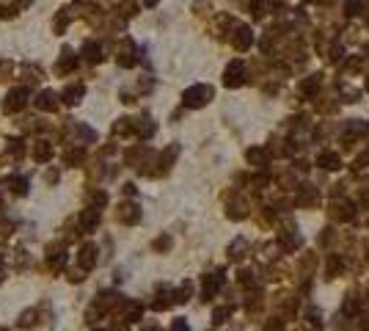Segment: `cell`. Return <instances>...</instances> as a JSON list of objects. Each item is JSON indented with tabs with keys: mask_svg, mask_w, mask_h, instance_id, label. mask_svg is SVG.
<instances>
[{
	"mask_svg": "<svg viewBox=\"0 0 369 331\" xmlns=\"http://www.w3.org/2000/svg\"><path fill=\"white\" fill-rule=\"evenodd\" d=\"M138 133H141L143 138H149V136H152V133H154V124H152V119H149V116H143V119H141V124H138Z\"/></svg>",
	"mask_w": 369,
	"mask_h": 331,
	"instance_id": "18",
	"label": "cell"
},
{
	"mask_svg": "<svg viewBox=\"0 0 369 331\" xmlns=\"http://www.w3.org/2000/svg\"><path fill=\"white\" fill-rule=\"evenodd\" d=\"M320 201V196H317V191H314L311 185H303L300 188V193H298V205H303V207H314Z\"/></svg>",
	"mask_w": 369,
	"mask_h": 331,
	"instance_id": "5",
	"label": "cell"
},
{
	"mask_svg": "<svg viewBox=\"0 0 369 331\" xmlns=\"http://www.w3.org/2000/svg\"><path fill=\"white\" fill-rule=\"evenodd\" d=\"M350 215H353V207L347 205V201H333V207H331V218L345 221V218H350Z\"/></svg>",
	"mask_w": 369,
	"mask_h": 331,
	"instance_id": "8",
	"label": "cell"
},
{
	"mask_svg": "<svg viewBox=\"0 0 369 331\" xmlns=\"http://www.w3.org/2000/svg\"><path fill=\"white\" fill-rule=\"evenodd\" d=\"M143 6H157V0H143Z\"/></svg>",
	"mask_w": 369,
	"mask_h": 331,
	"instance_id": "25",
	"label": "cell"
},
{
	"mask_svg": "<svg viewBox=\"0 0 369 331\" xmlns=\"http://www.w3.org/2000/svg\"><path fill=\"white\" fill-rule=\"evenodd\" d=\"M66 25H69V14H66V9H64V11L56 17V33H64Z\"/></svg>",
	"mask_w": 369,
	"mask_h": 331,
	"instance_id": "19",
	"label": "cell"
},
{
	"mask_svg": "<svg viewBox=\"0 0 369 331\" xmlns=\"http://www.w3.org/2000/svg\"><path fill=\"white\" fill-rule=\"evenodd\" d=\"M25 99H28V91H25V89H14L9 97H6V111H17V108H22Z\"/></svg>",
	"mask_w": 369,
	"mask_h": 331,
	"instance_id": "4",
	"label": "cell"
},
{
	"mask_svg": "<svg viewBox=\"0 0 369 331\" xmlns=\"http://www.w3.org/2000/svg\"><path fill=\"white\" fill-rule=\"evenodd\" d=\"M361 14V0H345V17H358Z\"/></svg>",
	"mask_w": 369,
	"mask_h": 331,
	"instance_id": "17",
	"label": "cell"
},
{
	"mask_svg": "<svg viewBox=\"0 0 369 331\" xmlns=\"http://www.w3.org/2000/svg\"><path fill=\"white\" fill-rule=\"evenodd\" d=\"M215 97V91H213V86H204V83H199V86H190L188 91L182 94V103L188 105V108H204L209 103V99Z\"/></svg>",
	"mask_w": 369,
	"mask_h": 331,
	"instance_id": "1",
	"label": "cell"
},
{
	"mask_svg": "<svg viewBox=\"0 0 369 331\" xmlns=\"http://www.w3.org/2000/svg\"><path fill=\"white\" fill-rule=\"evenodd\" d=\"M72 66H74V53L64 50V53H61V61H58V72H69Z\"/></svg>",
	"mask_w": 369,
	"mask_h": 331,
	"instance_id": "14",
	"label": "cell"
},
{
	"mask_svg": "<svg viewBox=\"0 0 369 331\" xmlns=\"http://www.w3.org/2000/svg\"><path fill=\"white\" fill-rule=\"evenodd\" d=\"M80 97H83V86H69V89L64 91V99L66 103H80Z\"/></svg>",
	"mask_w": 369,
	"mask_h": 331,
	"instance_id": "16",
	"label": "cell"
},
{
	"mask_svg": "<svg viewBox=\"0 0 369 331\" xmlns=\"http://www.w3.org/2000/svg\"><path fill=\"white\" fill-rule=\"evenodd\" d=\"M223 285V276L221 273H213V276H207V279H204V301L207 298H213L215 295V290Z\"/></svg>",
	"mask_w": 369,
	"mask_h": 331,
	"instance_id": "7",
	"label": "cell"
},
{
	"mask_svg": "<svg viewBox=\"0 0 369 331\" xmlns=\"http://www.w3.org/2000/svg\"><path fill=\"white\" fill-rule=\"evenodd\" d=\"M119 218H121V221H127V224H133V221H138V218H141V213H138V207H135V205H127V207H121Z\"/></svg>",
	"mask_w": 369,
	"mask_h": 331,
	"instance_id": "13",
	"label": "cell"
},
{
	"mask_svg": "<svg viewBox=\"0 0 369 331\" xmlns=\"http://www.w3.org/2000/svg\"><path fill=\"white\" fill-rule=\"evenodd\" d=\"M355 166H358V168H361V166H369V149H364V152L358 155V160H355Z\"/></svg>",
	"mask_w": 369,
	"mask_h": 331,
	"instance_id": "23",
	"label": "cell"
},
{
	"mask_svg": "<svg viewBox=\"0 0 369 331\" xmlns=\"http://www.w3.org/2000/svg\"><path fill=\"white\" fill-rule=\"evenodd\" d=\"M306 3H311V0H306Z\"/></svg>",
	"mask_w": 369,
	"mask_h": 331,
	"instance_id": "29",
	"label": "cell"
},
{
	"mask_svg": "<svg viewBox=\"0 0 369 331\" xmlns=\"http://www.w3.org/2000/svg\"><path fill=\"white\" fill-rule=\"evenodd\" d=\"M171 331H188V323H184V320H174V326H171Z\"/></svg>",
	"mask_w": 369,
	"mask_h": 331,
	"instance_id": "24",
	"label": "cell"
},
{
	"mask_svg": "<svg viewBox=\"0 0 369 331\" xmlns=\"http://www.w3.org/2000/svg\"><path fill=\"white\" fill-rule=\"evenodd\" d=\"M245 158H248V163H254L259 168L268 166V152H265V149H248V152H245Z\"/></svg>",
	"mask_w": 369,
	"mask_h": 331,
	"instance_id": "10",
	"label": "cell"
},
{
	"mask_svg": "<svg viewBox=\"0 0 369 331\" xmlns=\"http://www.w3.org/2000/svg\"><path fill=\"white\" fill-rule=\"evenodd\" d=\"M176 155H179V146H168V149H166V155H163V158H160V166H163V171H168V168H171V163H174V158H176Z\"/></svg>",
	"mask_w": 369,
	"mask_h": 331,
	"instance_id": "15",
	"label": "cell"
},
{
	"mask_svg": "<svg viewBox=\"0 0 369 331\" xmlns=\"http://www.w3.org/2000/svg\"><path fill=\"white\" fill-rule=\"evenodd\" d=\"M223 83L229 86V89H237V86L245 83V64L243 61H231L226 66V72H223Z\"/></svg>",
	"mask_w": 369,
	"mask_h": 331,
	"instance_id": "2",
	"label": "cell"
},
{
	"mask_svg": "<svg viewBox=\"0 0 369 331\" xmlns=\"http://www.w3.org/2000/svg\"><path fill=\"white\" fill-rule=\"evenodd\" d=\"M143 331H157V326H146V328H143Z\"/></svg>",
	"mask_w": 369,
	"mask_h": 331,
	"instance_id": "26",
	"label": "cell"
},
{
	"mask_svg": "<svg viewBox=\"0 0 369 331\" xmlns=\"http://www.w3.org/2000/svg\"><path fill=\"white\" fill-rule=\"evenodd\" d=\"M229 315H231V307H221V309H215L213 320H215V323H223V320H226Z\"/></svg>",
	"mask_w": 369,
	"mask_h": 331,
	"instance_id": "20",
	"label": "cell"
},
{
	"mask_svg": "<svg viewBox=\"0 0 369 331\" xmlns=\"http://www.w3.org/2000/svg\"><path fill=\"white\" fill-rule=\"evenodd\" d=\"M320 83H323V75H309L303 83H300V91H303V94H314L320 89Z\"/></svg>",
	"mask_w": 369,
	"mask_h": 331,
	"instance_id": "11",
	"label": "cell"
},
{
	"mask_svg": "<svg viewBox=\"0 0 369 331\" xmlns=\"http://www.w3.org/2000/svg\"><path fill=\"white\" fill-rule=\"evenodd\" d=\"M331 61H341V44H331Z\"/></svg>",
	"mask_w": 369,
	"mask_h": 331,
	"instance_id": "22",
	"label": "cell"
},
{
	"mask_svg": "<svg viewBox=\"0 0 369 331\" xmlns=\"http://www.w3.org/2000/svg\"><path fill=\"white\" fill-rule=\"evenodd\" d=\"M366 91H369V80H366Z\"/></svg>",
	"mask_w": 369,
	"mask_h": 331,
	"instance_id": "28",
	"label": "cell"
},
{
	"mask_svg": "<svg viewBox=\"0 0 369 331\" xmlns=\"http://www.w3.org/2000/svg\"><path fill=\"white\" fill-rule=\"evenodd\" d=\"M284 328V323L278 320V317H273V320L268 323V326H265V331H281Z\"/></svg>",
	"mask_w": 369,
	"mask_h": 331,
	"instance_id": "21",
	"label": "cell"
},
{
	"mask_svg": "<svg viewBox=\"0 0 369 331\" xmlns=\"http://www.w3.org/2000/svg\"><path fill=\"white\" fill-rule=\"evenodd\" d=\"M83 56H86V61H91V64H97V61L102 58V50H99V44H94V42H86V47H83Z\"/></svg>",
	"mask_w": 369,
	"mask_h": 331,
	"instance_id": "12",
	"label": "cell"
},
{
	"mask_svg": "<svg viewBox=\"0 0 369 331\" xmlns=\"http://www.w3.org/2000/svg\"><path fill=\"white\" fill-rule=\"evenodd\" d=\"M364 53H366V56H369V42H366V44H364Z\"/></svg>",
	"mask_w": 369,
	"mask_h": 331,
	"instance_id": "27",
	"label": "cell"
},
{
	"mask_svg": "<svg viewBox=\"0 0 369 331\" xmlns=\"http://www.w3.org/2000/svg\"><path fill=\"white\" fill-rule=\"evenodd\" d=\"M317 166H323V168H328V171H336V168L341 166V158L336 152H323L317 158Z\"/></svg>",
	"mask_w": 369,
	"mask_h": 331,
	"instance_id": "6",
	"label": "cell"
},
{
	"mask_svg": "<svg viewBox=\"0 0 369 331\" xmlns=\"http://www.w3.org/2000/svg\"><path fill=\"white\" fill-rule=\"evenodd\" d=\"M36 105L39 108H42V111H56V94H52V91H42V94H39V97H36Z\"/></svg>",
	"mask_w": 369,
	"mask_h": 331,
	"instance_id": "9",
	"label": "cell"
},
{
	"mask_svg": "<svg viewBox=\"0 0 369 331\" xmlns=\"http://www.w3.org/2000/svg\"><path fill=\"white\" fill-rule=\"evenodd\" d=\"M231 44H234L237 50H251V44H254V31H251L248 25H234Z\"/></svg>",
	"mask_w": 369,
	"mask_h": 331,
	"instance_id": "3",
	"label": "cell"
}]
</instances>
